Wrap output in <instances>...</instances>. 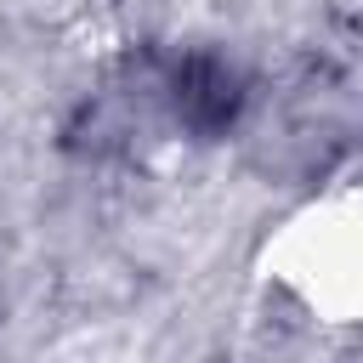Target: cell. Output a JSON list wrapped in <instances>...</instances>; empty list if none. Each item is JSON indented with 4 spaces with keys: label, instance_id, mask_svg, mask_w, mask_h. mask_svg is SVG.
<instances>
[{
    "label": "cell",
    "instance_id": "obj_1",
    "mask_svg": "<svg viewBox=\"0 0 363 363\" xmlns=\"http://www.w3.org/2000/svg\"><path fill=\"white\" fill-rule=\"evenodd\" d=\"M272 272L329 323L363 318V176L306 204L278 233Z\"/></svg>",
    "mask_w": 363,
    "mask_h": 363
}]
</instances>
